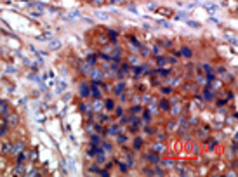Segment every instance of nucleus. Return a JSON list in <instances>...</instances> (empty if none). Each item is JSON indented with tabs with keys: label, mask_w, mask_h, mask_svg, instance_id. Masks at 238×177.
Returning <instances> with one entry per match:
<instances>
[{
	"label": "nucleus",
	"mask_w": 238,
	"mask_h": 177,
	"mask_svg": "<svg viewBox=\"0 0 238 177\" xmlns=\"http://www.w3.org/2000/svg\"><path fill=\"white\" fill-rule=\"evenodd\" d=\"M97 18H99V19H104V21L110 19V16H108V14H104V12H97Z\"/></svg>",
	"instance_id": "f257e3e1"
},
{
	"label": "nucleus",
	"mask_w": 238,
	"mask_h": 177,
	"mask_svg": "<svg viewBox=\"0 0 238 177\" xmlns=\"http://www.w3.org/2000/svg\"><path fill=\"white\" fill-rule=\"evenodd\" d=\"M59 45H61L59 42H51V45H49V47H51V49H56V47H59Z\"/></svg>",
	"instance_id": "f03ea898"
},
{
	"label": "nucleus",
	"mask_w": 238,
	"mask_h": 177,
	"mask_svg": "<svg viewBox=\"0 0 238 177\" xmlns=\"http://www.w3.org/2000/svg\"><path fill=\"white\" fill-rule=\"evenodd\" d=\"M183 54H184V56H191V52H189V49H183Z\"/></svg>",
	"instance_id": "7ed1b4c3"
}]
</instances>
